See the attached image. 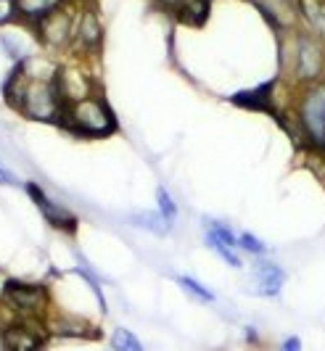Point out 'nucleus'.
<instances>
[{
    "label": "nucleus",
    "instance_id": "1",
    "mask_svg": "<svg viewBox=\"0 0 325 351\" xmlns=\"http://www.w3.org/2000/svg\"><path fill=\"white\" fill-rule=\"evenodd\" d=\"M3 101L14 111H19L27 122L64 127L67 104L56 82H27L16 66H11L3 82Z\"/></svg>",
    "mask_w": 325,
    "mask_h": 351
},
{
    "label": "nucleus",
    "instance_id": "2",
    "mask_svg": "<svg viewBox=\"0 0 325 351\" xmlns=\"http://www.w3.org/2000/svg\"><path fill=\"white\" fill-rule=\"evenodd\" d=\"M280 80L289 88H304L325 80V40L296 27L280 35Z\"/></svg>",
    "mask_w": 325,
    "mask_h": 351
},
{
    "label": "nucleus",
    "instance_id": "3",
    "mask_svg": "<svg viewBox=\"0 0 325 351\" xmlns=\"http://www.w3.org/2000/svg\"><path fill=\"white\" fill-rule=\"evenodd\" d=\"M64 130H69L72 135L85 138V141H104L119 130V122H117V114L106 101V95L93 93L88 98L67 106Z\"/></svg>",
    "mask_w": 325,
    "mask_h": 351
},
{
    "label": "nucleus",
    "instance_id": "4",
    "mask_svg": "<svg viewBox=\"0 0 325 351\" xmlns=\"http://www.w3.org/2000/svg\"><path fill=\"white\" fill-rule=\"evenodd\" d=\"M0 301L14 312L16 319L45 322V317L53 309V291L45 282L8 278L0 285Z\"/></svg>",
    "mask_w": 325,
    "mask_h": 351
},
{
    "label": "nucleus",
    "instance_id": "5",
    "mask_svg": "<svg viewBox=\"0 0 325 351\" xmlns=\"http://www.w3.org/2000/svg\"><path fill=\"white\" fill-rule=\"evenodd\" d=\"M77 16H80V5H77V0H74L69 5H64V8H58L53 14H48L45 19H40L35 27H29L37 40V45H40L43 51L56 53V56L72 53Z\"/></svg>",
    "mask_w": 325,
    "mask_h": 351
},
{
    "label": "nucleus",
    "instance_id": "6",
    "mask_svg": "<svg viewBox=\"0 0 325 351\" xmlns=\"http://www.w3.org/2000/svg\"><path fill=\"white\" fill-rule=\"evenodd\" d=\"M104 43H106V27H104V19L98 14V8L91 5V3L80 5L72 56H77L80 61H93V58L101 56Z\"/></svg>",
    "mask_w": 325,
    "mask_h": 351
},
{
    "label": "nucleus",
    "instance_id": "7",
    "mask_svg": "<svg viewBox=\"0 0 325 351\" xmlns=\"http://www.w3.org/2000/svg\"><path fill=\"white\" fill-rule=\"evenodd\" d=\"M21 188H24L27 198L35 204V209L40 211V217L48 222V228H53L56 232H64V235H74V232H77V228H80L77 214H74L72 209H67L64 204H58L56 198H51L40 182L27 180Z\"/></svg>",
    "mask_w": 325,
    "mask_h": 351
},
{
    "label": "nucleus",
    "instance_id": "8",
    "mask_svg": "<svg viewBox=\"0 0 325 351\" xmlns=\"http://www.w3.org/2000/svg\"><path fill=\"white\" fill-rule=\"evenodd\" d=\"M43 325H45L51 338H74V341H98L101 338V328L93 322L91 317L61 309L56 304Z\"/></svg>",
    "mask_w": 325,
    "mask_h": 351
},
{
    "label": "nucleus",
    "instance_id": "9",
    "mask_svg": "<svg viewBox=\"0 0 325 351\" xmlns=\"http://www.w3.org/2000/svg\"><path fill=\"white\" fill-rule=\"evenodd\" d=\"M51 335L37 319H14L0 328V349L3 351H43Z\"/></svg>",
    "mask_w": 325,
    "mask_h": 351
},
{
    "label": "nucleus",
    "instance_id": "10",
    "mask_svg": "<svg viewBox=\"0 0 325 351\" xmlns=\"http://www.w3.org/2000/svg\"><path fill=\"white\" fill-rule=\"evenodd\" d=\"M289 280L286 269L278 262H272L267 256L262 259H254L252 264V291L254 296H262V299H278L283 285Z\"/></svg>",
    "mask_w": 325,
    "mask_h": 351
},
{
    "label": "nucleus",
    "instance_id": "11",
    "mask_svg": "<svg viewBox=\"0 0 325 351\" xmlns=\"http://www.w3.org/2000/svg\"><path fill=\"white\" fill-rule=\"evenodd\" d=\"M56 85H58V93H61V98H64L67 106L74 104V101H82V98H88L93 93H98L95 80H93L91 74H85L77 64H61Z\"/></svg>",
    "mask_w": 325,
    "mask_h": 351
},
{
    "label": "nucleus",
    "instance_id": "12",
    "mask_svg": "<svg viewBox=\"0 0 325 351\" xmlns=\"http://www.w3.org/2000/svg\"><path fill=\"white\" fill-rule=\"evenodd\" d=\"M256 11L267 19L272 29L278 35L291 32L299 27V16H296V0H252Z\"/></svg>",
    "mask_w": 325,
    "mask_h": 351
},
{
    "label": "nucleus",
    "instance_id": "13",
    "mask_svg": "<svg viewBox=\"0 0 325 351\" xmlns=\"http://www.w3.org/2000/svg\"><path fill=\"white\" fill-rule=\"evenodd\" d=\"M299 27L325 40V0H296Z\"/></svg>",
    "mask_w": 325,
    "mask_h": 351
},
{
    "label": "nucleus",
    "instance_id": "14",
    "mask_svg": "<svg viewBox=\"0 0 325 351\" xmlns=\"http://www.w3.org/2000/svg\"><path fill=\"white\" fill-rule=\"evenodd\" d=\"M127 222L132 225V228L143 230V232H151V235H156V238H169L172 235V222L159 214V209H143V211H132L130 217H127Z\"/></svg>",
    "mask_w": 325,
    "mask_h": 351
},
{
    "label": "nucleus",
    "instance_id": "15",
    "mask_svg": "<svg viewBox=\"0 0 325 351\" xmlns=\"http://www.w3.org/2000/svg\"><path fill=\"white\" fill-rule=\"evenodd\" d=\"M69 3H74V0H16L21 24H27V27H35L40 19H45L48 14H53Z\"/></svg>",
    "mask_w": 325,
    "mask_h": 351
},
{
    "label": "nucleus",
    "instance_id": "16",
    "mask_svg": "<svg viewBox=\"0 0 325 351\" xmlns=\"http://www.w3.org/2000/svg\"><path fill=\"white\" fill-rule=\"evenodd\" d=\"M209 14H212V0H185L175 16L188 27H204Z\"/></svg>",
    "mask_w": 325,
    "mask_h": 351
},
{
    "label": "nucleus",
    "instance_id": "17",
    "mask_svg": "<svg viewBox=\"0 0 325 351\" xmlns=\"http://www.w3.org/2000/svg\"><path fill=\"white\" fill-rule=\"evenodd\" d=\"M175 282L180 285L182 291L191 296L193 301H199V304H215L217 296L212 288H206L201 280H196V278H191V275H175Z\"/></svg>",
    "mask_w": 325,
    "mask_h": 351
},
{
    "label": "nucleus",
    "instance_id": "18",
    "mask_svg": "<svg viewBox=\"0 0 325 351\" xmlns=\"http://www.w3.org/2000/svg\"><path fill=\"white\" fill-rule=\"evenodd\" d=\"M204 243L212 248V251H215L217 256L228 264V267H233V269H241V267H243V256H241V251H238V248L228 246V243H222V241H217L215 235H209V232H204Z\"/></svg>",
    "mask_w": 325,
    "mask_h": 351
},
{
    "label": "nucleus",
    "instance_id": "19",
    "mask_svg": "<svg viewBox=\"0 0 325 351\" xmlns=\"http://www.w3.org/2000/svg\"><path fill=\"white\" fill-rule=\"evenodd\" d=\"M108 343H111V351H145L143 341L130 328H114L108 335Z\"/></svg>",
    "mask_w": 325,
    "mask_h": 351
},
{
    "label": "nucleus",
    "instance_id": "20",
    "mask_svg": "<svg viewBox=\"0 0 325 351\" xmlns=\"http://www.w3.org/2000/svg\"><path fill=\"white\" fill-rule=\"evenodd\" d=\"M204 222V232H209V235H215L217 241H222V243H228V246L238 248V232H235L225 219H215V217H204L201 219Z\"/></svg>",
    "mask_w": 325,
    "mask_h": 351
},
{
    "label": "nucleus",
    "instance_id": "21",
    "mask_svg": "<svg viewBox=\"0 0 325 351\" xmlns=\"http://www.w3.org/2000/svg\"><path fill=\"white\" fill-rule=\"evenodd\" d=\"M238 248L243 251V254H249L252 259H262V256H267V243L262 241V238H256L254 232H238Z\"/></svg>",
    "mask_w": 325,
    "mask_h": 351
},
{
    "label": "nucleus",
    "instance_id": "22",
    "mask_svg": "<svg viewBox=\"0 0 325 351\" xmlns=\"http://www.w3.org/2000/svg\"><path fill=\"white\" fill-rule=\"evenodd\" d=\"M156 209H159V214L167 217L172 225H175V222H178V217H180V206H178V201L172 198V193H169L164 185L156 188Z\"/></svg>",
    "mask_w": 325,
    "mask_h": 351
},
{
    "label": "nucleus",
    "instance_id": "23",
    "mask_svg": "<svg viewBox=\"0 0 325 351\" xmlns=\"http://www.w3.org/2000/svg\"><path fill=\"white\" fill-rule=\"evenodd\" d=\"M16 24H21L16 0H0V29L16 27Z\"/></svg>",
    "mask_w": 325,
    "mask_h": 351
},
{
    "label": "nucleus",
    "instance_id": "24",
    "mask_svg": "<svg viewBox=\"0 0 325 351\" xmlns=\"http://www.w3.org/2000/svg\"><path fill=\"white\" fill-rule=\"evenodd\" d=\"M278 351H302V338H299V335H286V338L280 341Z\"/></svg>",
    "mask_w": 325,
    "mask_h": 351
},
{
    "label": "nucleus",
    "instance_id": "25",
    "mask_svg": "<svg viewBox=\"0 0 325 351\" xmlns=\"http://www.w3.org/2000/svg\"><path fill=\"white\" fill-rule=\"evenodd\" d=\"M243 338H246V343H249V346H259V343H262L259 330H256L254 325H246V328H243Z\"/></svg>",
    "mask_w": 325,
    "mask_h": 351
},
{
    "label": "nucleus",
    "instance_id": "26",
    "mask_svg": "<svg viewBox=\"0 0 325 351\" xmlns=\"http://www.w3.org/2000/svg\"><path fill=\"white\" fill-rule=\"evenodd\" d=\"M0 185H24V182H19V177L14 172H8L5 167H0Z\"/></svg>",
    "mask_w": 325,
    "mask_h": 351
},
{
    "label": "nucleus",
    "instance_id": "27",
    "mask_svg": "<svg viewBox=\"0 0 325 351\" xmlns=\"http://www.w3.org/2000/svg\"><path fill=\"white\" fill-rule=\"evenodd\" d=\"M182 3H185V0H156V5L164 8V11H169V14H178Z\"/></svg>",
    "mask_w": 325,
    "mask_h": 351
},
{
    "label": "nucleus",
    "instance_id": "28",
    "mask_svg": "<svg viewBox=\"0 0 325 351\" xmlns=\"http://www.w3.org/2000/svg\"><path fill=\"white\" fill-rule=\"evenodd\" d=\"M14 319H16V317H14V312H11V309H8V306L0 301V328H5V325H8V322H14Z\"/></svg>",
    "mask_w": 325,
    "mask_h": 351
}]
</instances>
